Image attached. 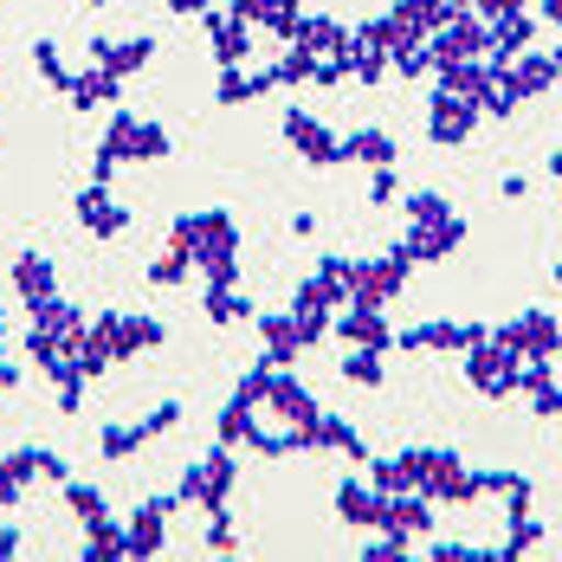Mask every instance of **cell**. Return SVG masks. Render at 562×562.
I'll return each mask as SVG.
<instances>
[{
    "instance_id": "2e32d148",
    "label": "cell",
    "mask_w": 562,
    "mask_h": 562,
    "mask_svg": "<svg viewBox=\"0 0 562 562\" xmlns=\"http://www.w3.org/2000/svg\"><path fill=\"white\" fill-rule=\"evenodd\" d=\"M342 156H356V162H375V169H389V136H382V130H362V136H349V143H342Z\"/></svg>"
},
{
    "instance_id": "8fae6325",
    "label": "cell",
    "mask_w": 562,
    "mask_h": 562,
    "mask_svg": "<svg viewBox=\"0 0 562 562\" xmlns=\"http://www.w3.org/2000/svg\"><path fill=\"white\" fill-rule=\"evenodd\" d=\"M342 337L356 342V349H382L389 330H382V317H375V304H356L349 317H342Z\"/></svg>"
},
{
    "instance_id": "e0dca14e",
    "label": "cell",
    "mask_w": 562,
    "mask_h": 562,
    "mask_svg": "<svg viewBox=\"0 0 562 562\" xmlns=\"http://www.w3.org/2000/svg\"><path fill=\"white\" fill-rule=\"evenodd\" d=\"M342 517H349V524H382L389 505H382V498H362V485H342Z\"/></svg>"
},
{
    "instance_id": "3957f363",
    "label": "cell",
    "mask_w": 562,
    "mask_h": 562,
    "mask_svg": "<svg viewBox=\"0 0 562 562\" xmlns=\"http://www.w3.org/2000/svg\"><path fill=\"white\" fill-rule=\"evenodd\" d=\"M104 149H111V156H143V162H149V156H169V136H162L156 123L116 116V123H111V143H104Z\"/></svg>"
},
{
    "instance_id": "5b68a950",
    "label": "cell",
    "mask_w": 562,
    "mask_h": 562,
    "mask_svg": "<svg viewBox=\"0 0 562 562\" xmlns=\"http://www.w3.org/2000/svg\"><path fill=\"white\" fill-rule=\"evenodd\" d=\"M284 136H291V149H297V156H311V162H337V156H342L337 136H330L317 116H304V111L284 116Z\"/></svg>"
},
{
    "instance_id": "7c38bea8",
    "label": "cell",
    "mask_w": 562,
    "mask_h": 562,
    "mask_svg": "<svg viewBox=\"0 0 562 562\" xmlns=\"http://www.w3.org/2000/svg\"><path fill=\"white\" fill-rule=\"evenodd\" d=\"M26 479H33V452H13V459H0V510L26 498Z\"/></svg>"
},
{
    "instance_id": "cb8c5ba5",
    "label": "cell",
    "mask_w": 562,
    "mask_h": 562,
    "mask_svg": "<svg viewBox=\"0 0 562 562\" xmlns=\"http://www.w3.org/2000/svg\"><path fill=\"white\" fill-rule=\"evenodd\" d=\"M207 543H214V550H233V524H226V517H214V530H207Z\"/></svg>"
},
{
    "instance_id": "ba28073f",
    "label": "cell",
    "mask_w": 562,
    "mask_h": 562,
    "mask_svg": "<svg viewBox=\"0 0 562 562\" xmlns=\"http://www.w3.org/2000/svg\"><path fill=\"white\" fill-rule=\"evenodd\" d=\"M13 284H20V297L26 304H53V259H40V252H26L20 266H13Z\"/></svg>"
},
{
    "instance_id": "8992f818",
    "label": "cell",
    "mask_w": 562,
    "mask_h": 562,
    "mask_svg": "<svg viewBox=\"0 0 562 562\" xmlns=\"http://www.w3.org/2000/svg\"><path fill=\"white\" fill-rule=\"evenodd\" d=\"M162 537H169V505H143L136 524H130V537H123V550H130V557H156Z\"/></svg>"
},
{
    "instance_id": "30bf717a",
    "label": "cell",
    "mask_w": 562,
    "mask_h": 562,
    "mask_svg": "<svg viewBox=\"0 0 562 562\" xmlns=\"http://www.w3.org/2000/svg\"><path fill=\"white\" fill-rule=\"evenodd\" d=\"M505 349H530V356H550L557 349V324L550 317H524L505 330Z\"/></svg>"
},
{
    "instance_id": "6da1fadb",
    "label": "cell",
    "mask_w": 562,
    "mask_h": 562,
    "mask_svg": "<svg viewBox=\"0 0 562 562\" xmlns=\"http://www.w3.org/2000/svg\"><path fill=\"white\" fill-rule=\"evenodd\" d=\"M175 246L207 272V284H233V252H239V233L226 214H188L175 221Z\"/></svg>"
},
{
    "instance_id": "d4e9b609",
    "label": "cell",
    "mask_w": 562,
    "mask_h": 562,
    "mask_svg": "<svg viewBox=\"0 0 562 562\" xmlns=\"http://www.w3.org/2000/svg\"><path fill=\"white\" fill-rule=\"evenodd\" d=\"M175 13H201V0H175Z\"/></svg>"
},
{
    "instance_id": "ffe728a7",
    "label": "cell",
    "mask_w": 562,
    "mask_h": 562,
    "mask_svg": "<svg viewBox=\"0 0 562 562\" xmlns=\"http://www.w3.org/2000/svg\"><path fill=\"white\" fill-rule=\"evenodd\" d=\"M33 58H40V71H46L53 91H71V71H65V58H58L53 46H33Z\"/></svg>"
},
{
    "instance_id": "5bb4252c",
    "label": "cell",
    "mask_w": 562,
    "mask_h": 562,
    "mask_svg": "<svg viewBox=\"0 0 562 562\" xmlns=\"http://www.w3.org/2000/svg\"><path fill=\"white\" fill-rule=\"evenodd\" d=\"M111 98H116V78L104 65H98L91 78H71V104H78V111H98V104H111Z\"/></svg>"
},
{
    "instance_id": "52a82bcc",
    "label": "cell",
    "mask_w": 562,
    "mask_h": 562,
    "mask_svg": "<svg viewBox=\"0 0 562 562\" xmlns=\"http://www.w3.org/2000/svg\"><path fill=\"white\" fill-rule=\"evenodd\" d=\"M78 221L91 226V233H98V239H116V233H123V207H116L111 194H104V181H98V188H85V194H78Z\"/></svg>"
},
{
    "instance_id": "603a6c76",
    "label": "cell",
    "mask_w": 562,
    "mask_h": 562,
    "mask_svg": "<svg viewBox=\"0 0 562 562\" xmlns=\"http://www.w3.org/2000/svg\"><path fill=\"white\" fill-rule=\"evenodd\" d=\"M207 311H214V317H221V324H233V317H239V311H246V304H239V297H233V291H226V284H207Z\"/></svg>"
},
{
    "instance_id": "277c9868",
    "label": "cell",
    "mask_w": 562,
    "mask_h": 562,
    "mask_svg": "<svg viewBox=\"0 0 562 562\" xmlns=\"http://www.w3.org/2000/svg\"><path fill=\"white\" fill-rule=\"evenodd\" d=\"M226 485H233V459H226V452H214L207 465H194V472H188L181 498H188V505H214V510H221L226 505Z\"/></svg>"
},
{
    "instance_id": "7a4b0ae2",
    "label": "cell",
    "mask_w": 562,
    "mask_h": 562,
    "mask_svg": "<svg viewBox=\"0 0 562 562\" xmlns=\"http://www.w3.org/2000/svg\"><path fill=\"white\" fill-rule=\"evenodd\" d=\"M401 272H407V259H375V266H349V291H356V304H389L394 291H401Z\"/></svg>"
},
{
    "instance_id": "7402d4cb",
    "label": "cell",
    "mask_w": 562,
    "mask_h": 562,
    "mask_svg": "<svg viewBox=\"0 0 562 562\" xmlns=\"http://www.w3.org/2000/svg\"><path fill=\"white\" fill-rule=\"evenodd\" d=\"M143 440H149L143 427H111V434H104V452H111V459H123V452H136Z\"/></svg>"
},
{
    "instance_id": "9c48e42d",
    "label": "cell",
    "mask_w": 562,
    "mask_h": 562,
    "mask_svg": "<svg viewBox=\"0 0 562 562\" xmlns=\"http://www.w3.org/2000/svg\"><path fill=\"white\" fill-rule=\"evenodd\" d=\"M207 33H214V53H221L226 65H239L246 46H252V33H246V20H239V13H207Z\"/></svg>"
},
{
    "instance_id": "4fadbf2b",
    "label": "cell",
    "mask_w": 562,
    "mask_h": 562,
    "mask_svg": "<svg viewBox=\"0 0 562 562\" xmlns=\"http://www.w3.org/2000/svg\"><path fill=\"white\" fill-rule=\"evenodd\" d=\"M259 330H266V349H272L279 362H291V356H297V349L311 342V337H304V330H297V317H266Z\"/></svg>"
},
{
    "instance_id": "44dd1931",
    "label": "cell",
    "mask_w": 562,
    "mask_h": 562,
    "mask_svg": "<svg viewBox=\"0 0 562 562\" xmlns=\"http://www.w3.org/2000/svg\"><path fill=\"white\" fill-rule=\"evenodd\" d=\"M342 375H349V382H382V362H375V349H356V356L342 362Z\"/></svg>"
},
{
    "instance_id": "d6986e66",
    "label": "cell",
    "mask_w": 562,
    "mask_h": 562,
    "mask_svg": "<svg viewBox=\"0 0 562 562\" xmlns=\"http://www.w3.org/2000/svg\"><path fill=\"white\" fill-rule=\"evenodd\" d=\"M188 266H194V259H188L181 246H169V252H162V259L149 266V279H156V284H175V279H188Z\"/></svg>"
},
{
    "instance_id": "ac0fdd59",
    "label": "cell",
    "mask_w": 562,
    "mask_h": 562,
    "mask_svg": "<svg viewBox=\"0 0 562 562\" xmlns=\"http://www.w3.org/2000/svg\"><path fill=\"white\" fill-rule=\"evenodd\" d=\"M434 123H440V143H459V136L472 130V111H465L459 98H440V111H434Z\"/></svg>"
},
{
    "instance_id": "9a60e30c",
    "label": "cell",
    "mask_w": 562,
    "mask_h": 562,
    "mask_svg": "<svg viewBox=\"0 0 562 562\" xmlns=\"http://www.w3.org/2000/svg\"><path fill=\"white\" fill-rule=\"evenodd\" d=\"M143 58H149V40H123V46H104V40H98V65H104L111 78H123V71H136Z\"/></svg>"
}]
</instances>
